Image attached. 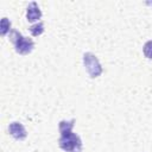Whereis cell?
Masks as SVG:
<instances>
[{
	"label": "cell",
	"mask_w": 152,
	"mask_h": 152,
	"mask_svg": "<svg viewBox=\"0 0 152 152\" xmlns=\"http://www.w3.org/2000/svg\"><path fill=\"white\" fill-rule=\"evenodd\" d=\"M8 39L13 43L14 50L20 55H27L34 48V42L31 38L24 37L17 30H11V32L8 33Z\"/></svg>",
	"instance_id": "6da1fadb"
},
{
	"label": "cell",
	"mask_w": 152,
	"mask_h": 152,
	"mask_svg": "<svg viewBox=\"0 0 152 152\" xmlns=\"http://www.w3.org/2000/svg\"><path fill=\"white\" fill-rule=\"evenodd\" d=\"M59 147L65 152H82V140L81 138L71 132L62 133L58 139Z\"/></svg>",
	"instance_id": "7a4b0ae2"
},
{
	"label": "cell",
	"mask_w": 152,
	"mask_h": 152,
	"mask_svg": "<svg viewBox=\"0 0 152 152\" xmlns=\"http://www.w3.org/2000/svg\"><path fill=\"white\" fill-rule=\"evenodd\" d=\"M83 64H84V68H86L88 75L91 78L99 77L103 71L97 57L91 52H86L83 55Z\"/></svg>",
	"instance_id": "3957f363"
},
{
	"label": "cell",
	"mask_w": 152,
	"mask_h": 152,
	"mask_svg": "<svg viewBox=\"0 0 152 152\" xmlns=\"http://www.w3.org/2000/svg\"><path fill=\"white\" fill-rule=\"evenodd\" d=\"M8 132L17 140H24L26 138V135H27V132H26L25 127L23 126V124L18 122V121H13V122L10 124Z\"/></svg>",
	"instance_id": "277c9868"
},
{
	"label": "cell",
	"mask_w": 152,
	"mask_h": 152,
	"mask_svg": "<svg viewBox=\"0 0 152 152\" xmlns=\"http://www.w3.org/2000/svg\"><path fill=\"white\" fill-rule=\"evenodd\" d=\"M40 18H42V11L39 10L37 2H34V1L30 2L27 8H26V19H27V21H30V23L37 21L38 23V19H40Z\"/></svg>",
	"instance_id": "5b68a950"
},
{
	"label": "cell",
	"mask_w": 152,
	"mask_h": 152,
	"mask_svg": "<svg viewBox=\"0 0 152 152\" xmlns=\"http://www.w3.org/2000/svg\"><path fill=\"white\" fill-rule=\"evenodd\" d=\"M74 122H75V119H71L69 121L66 120H62L59 121L58 124V129H59V133H66V132H71L72 131V127H74Z\"/></svg>",
	"instance_id": "8992f818"
},
{
	"label": "cell",
	"mask_w": 152,
	"mask_h": 152,
	"mask_svg": "<svg viewBox=\"0 0 152 152\" xmlns=\"http://www.w3.org/2000/svg\"><path fill=\"white\" fill-rule=\"evenodd\" d=\"M30 32L33 37H38L40 36L43 32H44V24L42 21H38L36 24H33L31 27H30Z\"/></svg>",
	"instance_id": "52a82bcc"
},
{
	"label": "cell",
	"mask_w": 152,
	"mask_h": 152,
	"mask_svg": "<svg viewBox=\"0 0 152 152\" xmlns=\"http://www.w3.org/2000/svg\"><path fill=\"white\" fill-rule=\"evenodd\" d=\"M8 32H11V21L6 17H4L0 23V33L1 36H6Z\"/></svg>",
	"instance_id": "ba28073f"
},
{
	"label": "cell",
	"mask_w": 152,
	"mask_h": 152,
	"mask_svg": "<svg viewBox=\"0 0 152 152\" xmlns=\"http://www.w3.org/2000/svg\"><path fill=\"white\" fill-rule=\"evenodd\" d=\"M144 55L146 58L152 59V40H147L144 45Z\"/></svg>",
	"instance_id": "9c48e42d"
}]
</instances>
